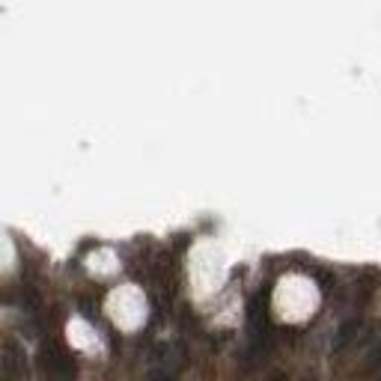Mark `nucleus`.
Wrapping results in <instances>:
<instances>
[{
	"instance_id": "4",
	"label": "nucleus",
	"mask_w": 381,
	"mask_h": 381,
	"mask_svg": "<svg viewBox=\"0 0 381 381\" xmlns=\"http://www.w3.org/2000/svg\"><path fill=\"white\" fill-rule=\"evenodd\" d=\"M272 381H286V378H283V375H274V378H272Z\"/></svg>"
},
{
	"instance_id": "1",
	"label": "nucleus",
	"mask_w": 381,
	"mask_h": 381,
	"mask_svg": "<svg viewBox=\"0 0 381 381\" xmlns=\"http://www.w3.org/2000/svg\"><path fill=\"white\" fill-rule=\"evenodd\" d=\"M179 348L176 346H161L158 355L152 357V366H149V381H176V373H179Z\"/></svg>"
},
{
	"instance_id": "2",
	"label": "nucleus",
	"mask_w": 381,
	"mask_h": 381,
	"mask_svg": "<svg viewBox=\"0 0 381 381\" xmlns=\"http://www.w3.org/2000/svg\"><path fill=\"white\" fill-rule=\"evenodd\" d=\"M42 366L51 381H75V364L66 352H60L54 346L42 348Z\"/></svg>"
},
{
	"instance_id": "3",
	"label": "nucleus",
	"mask_w": 381,
	"mask_h": 381,
	"mask_svg": "<svg viewBox=\"0 0 381 381\" xmlns=\"http://www.w3.org/2000/svg\"><path fill=\"white\" fill-rule=\"evenodd\" d=\"M357 330H360V322H355V319H352V322H346V325H339L337 337H334V348H337V352L352 343V339L357 337Z\"/></svg>"
}]
</instances>
